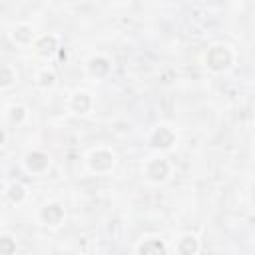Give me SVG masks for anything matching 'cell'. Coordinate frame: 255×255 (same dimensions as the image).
<instances>
[{
	"instance_id": "cell-9",
	"label": "cell",
	"mask_w": 255,
	"mask_h": 255,
	"mask_svg": "<svg viewBox=\"0 0 255 255\" xmlns=\"http://www.w3.org/2000/svg\"><path fill=\"white\" fill-rule=\"evenodd\" d=\"M70 106H72V110H74L76 114H88L90 108H92V98H90L86 92H78V94L72 96Z\"/></svg>"
},
{
	"instance_id": "cell-12",
	"label": "cell",
	"mask_w": 255,
	"mask_h": 255,
	"mask_svg": "<svg viewBox=\"0 0 255 255\" xmlns=\"http://www.w3.org/2000/svg\"><path fill=\"white\" fill-rule=\"evenodd\" d=\"M32 38H34V30H32L30 26H26V24L16 26V30H14V40H16V42H20V44H30Z\"/></svg>"
},
{
	"instance_id": "cell-15",
	"label": "cell",
	"mask_w": 255,
	"mask_h": 255,
	"mask_svg": "<svg viewBox=\"0 0 255 255\" xmlns=\"http://www.w3.org/2000/svg\"><path fill=\"white\" fill-rule=\"evenodd\" d=\"M16 251V241L10 235H0V255H10Z\"/></svg>"
},
{
	"instance_id": "cell-18",
	"label": "cell",
	"mask_w": 255,
	"mask_h": 255,
	"mask_svg": "<svg viewBox=\"0 0 255 255\" xmlns=\"http://www.w3.org/2000/svg\"><path fill=\"white\" fill-rule=\"evenodd\" d=\"M66 58H68V52H66V50H60V60L66 62Z\"/></svg>"
},
{
	"instance_id": "cell-8",
	"label": "cell",
	"mask_w": 255,
	"mask_h": 255,
	"mask_svg": "<svg viewBox=\"0 0 255 255\" xmlns=\"http://www.w3.org/2000/svg\"><path fill=\"white\" fill-rule=\"evenodd\" d=\"M88 72L96 78H104L108 72H110V62L104 58V56H94L90 62H88Z\"/></svg>"
},
{
	"instance_id": "cell-11",
	"label": "cell",
	"mask_w": 255,
	"mask_h": 255,
	"mask_svg": "<svg viewBox=\"0 0 255 255\" xmlns=\"http://www.w3.org/2000/svg\"><path fill=\"white\" fill-rule=\"evenodd\" d=\"M56 46H58V42H56L54 36H42V38L36 42V52H38L40 56L48 58V56L56 50Z\"/></svg>"
},
{
	"instance_id": "cell-13",
	"label": "cell",
	"mask_w": 255,
	"mask_h": 255,
	"mask_svg": "<svg viewBox=\"0 0 255 255\" xmlns=\"http://www.w3.org/2000/svg\"><path fill=\"white\" fill-rule=\"evenodd\" d=\"M14 80H16L14 70L8 68V66H2V68H0V88H8V86H12Z\"/></svg>"
},
{
	"instance_id": "cell-2",
	"label": "cell",
	"mask_w": 255,
	"mask_h": 255,
	"mask_svg": "<svg viewBox=\"0 0 255 255\" xmlns=\"http://www.w3.org/2000/svg\"><path fill=\"white\" fill-rule=\"evenodd\" d=\"M112 165H114V153L110 149H96L90 153V167L94 171L104 173V171L112 169Z\"/></svg>"
},
{
	"instance_id": "cell-1",
	"label": "cell",
	"mask_w": 255,
	"mask_h": 255,
	"mask_svg": "<svg viewBox=\"0 0 255 255\" xmlns=\"http://www.w3.org/2000/svg\"><path fill=\"white\" fill-rule=\"evenodd\" d=\"M205 64L213 72H223L231 64V52L227 46H213L205 56Z\"/></svg>"
},
{
	"instance_id": "cell-17",
	"label": "cell",
	"mask_w": 255,
	"mask_h": 255,
	"mask_svg": "<svg viewBox=\"0 0 255 255\" xmlns=\"http://www.w3.org/2000/svg\"><path fill=\"white\" fill-rule=\"evenodd\" d=\"M24 118H26V110H24L22 106H16V108H12V110H10V120H12V122L20 124Z\"/></svg>"
},
{
	"instance_id": "cell-3",
	"label": "cell",
	"mask_w": 255,
	"mask_h": 255,
	"mask_svg": "<svg viewBox=\"0 0 255 255\" xmlns=\"http://www.w3.org/2000/svg\"><path fill=\"white\" fill-rule=\"evenodd\" d=\"M175 143V133L165 128V126H159L153 133H151V145L153 147H159V149H167Z\"/></svg>"
},
{
	"instance_id": "cell-6",
	"label": "cell",
	"mask_w": 255,
	"mask_h": 255,
	"mask_svg": "<svg viewBox=\"0 0 255 255\" xmlns=\"http://www.w3.org/2000/svg\"><path fill=\"white\" fill-rule=\"evenodd\" d=\"M137 253H141V255H163L165 251H167V247H165V243L161 241V239H155V237H149V239H143L139 245H137V249H135Z\"/></svg>"
},
{
	"instance_id": "cell-10",
	"label": "cell",
	"mask_w": 255,
	"mask_h": 255,
	"mask_svg": "<svg viewBox=\"0 0 255 255\" xmlns=\"http://www.w3.org/2000/svg\"><path fill=\"white\" fill-rule=\"evenodd\" d=\"M197 249H199V243H197L195 235H189V233H185V235L179 239V243H177V251L183 253V255L197 253Z\"/></svg>"
},
{
	"instance_id": "cell-16",
	"label": "cell",
	"mask_w": 255,
	"mask_h": 255,
	"mask_svg": "<svg viewBox=\"0 0 255 255\" xmlns=\"http://www.w3.org/2000/svg\"><path fill=\"white\" fill-rule=\"evenodd\" d=\"M54 82H56V76H54L52 72H48V70H44V72L38 76V84H40L42 88H50V86H54Z\"/></svg>"
},
{
	"instance_id": "cell-5",
	"label": "cell",
	"mask_w": 255,
	"mask_h": 255,
	"mask_svg": "<svg viewBox=\"0 0 255 255\" xmlns=\"http://www.w3.org/2000/svg\"><path fill=\"white\" fill-rule=\"evenodd\" d=\"M147 175L151 181H163L169 175V163L165 159H151L147 163Z\"/></svg>"
},
{
	"instance_id": "cell-14",
	"label": "cell",
	"mask_w": 255,
	"mask_h": 255,
	"mask_svg": "<svg viewBox=\"0 0 255 255\" xmlns=\"http://www.w3.org/2000/svg\"><path fill=\"white\" fill-rule=\"evenodd\" d=\"M8 197H10V201L20 203V201H24L26 191H24V187H22L20 183H12V185L8 187Z\"/></svg>"
},
{
	"instance_id": "cell-4",
	"label": "cell",
	"mask_w": 255,
	"mask_h": 255,
	"mask_svg": "<svg viewBox=\"0 0 255 255\" xmlns=\"http://www.w3.org/2000/svg\"><path fill=\"white\" fill-rule=\"evenodd\" d=\"M40 217L46 225H58L62 223L64 219V207L60 203H48L42 211H40Z\"/></svg>"
},
{
	"instance_id": "cell-19",
	"label": "cell",
	"mask_w": 255,
	"mask_h": 255,
	"mask_svg": "<svg viewBox=\"0 0 255 255\" xmlns=\"http://www.w3.org/2000/svg\"><path fill=\"white\" fill-rule=\"evenodd\" d=\"M4 137H6V135H4V131L0 129V143H4Z\"/></svg>"
},
{
	"instance_id": "cell-20",
	"label": "cell",
	"mask_w": 255,
	"mask_h": 255,
	"mask_svg": "<svg viewBox=\"0 0 255 255\" xmlns=\"http://www.w3.org/2000/svg\"><path fill=\"white\" fill-rule=\"evenodd\" d=\"M118 2H126V0H118Z\"/></svg>"
},
{
	"instance_id": "cell-7",
	"label": "cell",
	"mask_w": 255,
	"mask_h": 255,
	"mask_svg": "<svg viewBox=\"0 0 255 255\" xmlns=\"http://www.w3.org/2000/svg\"><path fill=\"white\" fill-rule=\"evenodd\" d=\"M48 165H50V157L44 151H30L26 155V167L30 171H36L38 173V171H44Z\"/></svg>"
}]
</instances>
